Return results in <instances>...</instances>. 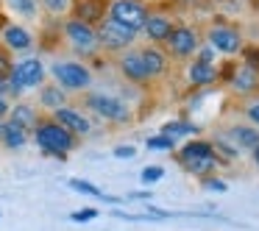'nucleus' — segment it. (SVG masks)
Masks as SVG:
<instances>
[{
  "label": "nucleus",
  "instance_id": "6",
  "mask_svg": "<svg viewBox=\"0 0 259 231\" xmlns=\"http://www.w3.org/2000/svg\"><path fill=\"white\" fill-rule=\"evenodd\" d=\"M59 31H62V39L67 45V51L73 53L75 59H95L101 53V45H98V34L92 25L81 23L75 17H67L59 23Z\"/></svg>",
  "mask_w": 259,
  "mask_h": 231
},
{
  "label": "nucleus",
  "instance_id": "26",
  "mask_svg": "<svg viewBox=\"0 0 259 231\" xmlns=\"http://www.w3.org/2000/svg\"><path fill=\"white\" fill-rule=\"evenodd\" d=\"M145 148L148 151H176V142L170 140V136L156 134V136H148L145 140Z\"/></svg>",
  "mask_w": 259,
  "mask_h": 231
},
{
  "label": "nucleus",
  "instance_id": "33",
  "mask_svg": "<svg viewBox=\"0 0 259 231\" xmlns=\"http://www.w3.org/2000/svg\"><path fill=\"white\" fill-rule=\"evenodd\" d=\"M203 187H206V190H212V192H226V190H229V184H226L223 178H218V175L203 178Z\"/></svg>",
  "mask_w": 259,
  "mask_h": 231
},
{
  "label": "nucleus",
  "instance_id": "39",
  "mask_svg": "<svg viewBox=\"0 0 259 231\" xmlns=\"http://www.w3.org/2000/svg\"><path fill=\"white\" fill-rule=\"evenodd\" d=\"M6 23V17H3V3H0V25Z\"/></svg>",
  "mask_w": 259,
  "mask_h": 231
},
{
  "label": "nucleus",
  "instance_id": "41",
  "mask_svg": "<svg viewBox=\"0 0 259 231\" xmlns=\"http://www.w3.org/2000/svg\"><path fill=\"white\" fill-rule=\"evenodd\" d=\"M0 128H3V123H0Z\"/></svg>",
  "mask_w": 259,
  "mask_h": 231
},
{
  "label": "nucleus",
  "instance_id": "35",
  "mask_svg": "<svg viewBox=\"0 0 259 231\" xmlns=\"http://www.w3.org/2000/svg\"><path fill=\"white\" fill-rule=\"evenodd\" d=\"M12 98H6V95H0V123L9 117V112H12Z\"/></svg>",
  "mask_w": 259,
  "mask_h": 231
},
{
  "label": "nucleus",
  "instance_id": "30",
  "mask_svg": "<svg viewBox=\"0 0 259 231\" xmlns=\"http://www.w3.org/2000/svg\"><path fill=\"white\" fill-rule=\"evenodd\" d=\"M242 64H248V67H253V70H259V48L256 45H248V48H242Z\"/></svg>",
  "mask_w": 259,
  "mask_h": 231
},
{
  "label": "nucleus",
  "instance_id": "14",
  "mask_svg": "<svg viewBox=\"0 0 259 231\" xmlns=\"http://www.w3.org/2000/svg\"><path fill=\"white\" fill-rule=\"evenodd\" d=\"M3 3V17L12 20V23L20 25H34L42 20V9H39V0H0Z\"/></svg>",
  "mask_w": 259,
  "mask_h": 231
},
{
  "label": "nucleus",
  "instance_id": "4",
  "mask_svg": "<svg viewBox=\"0 0 259 231\" xmlns=\"http://www.w3.org/2000/svg\"><path fill=\"white\" fill-rule=\"evenodd\" d=\"M176 162L181 164V167L187 170L190 175H198V178H209V175H214V170L220 167V159L214 156V148L209 140H190L184 142V145L179 148V151H173Z\"/></svg>",
  "mask_w": 259,
  "mask_h": 231
},
{
  "label": "nucleus",
  "instance_id": "29",
  "mask_svg": "<svg viewBox=\"0 0 259 231\" xmlns=\"http://www.w3.org/2000/svg\"><path fill=\"white\" fill-rule=\"evenodd\" d=\"M162 175H164V167H159V164H148V167L140 173V178H142V184H156V181H162Z\"/></svg>",
  "mask_w": 259,
  "mask_h": 231
},
{
  "label": "nucleus",
  "instance_id": "34",
  "mask_svg": "<svg viewBox=\"0 0 259 231\" xmlns=\"http://www.w3.org/2000/svg\"><path fill=\"white\" fill-rule=\"evenodd\" d=\"M114 156H117V159H134L137 156V148L134 145H117V148H114Z\"/></svg>",
  "mask_w": 259,
  "mask_h": 231
},
{
  "label": "nucleus",
  "instance_id": "12",
  "mask_svg": "<svg viewBox=\"0 0 259 231\" xmlns=\"http://www.w3.org/2000/svg\"><path fill=\"white\" fill-rule=\"evenodd\" d=\"M48 117H51L53 123H59L64 131H70L75 140H87V136H92V131H95V123H92V117L84 112V109L73 106V103H67V106L56 109V112L48 114Z\"/></svg>",
  "mask_w": 259,
  "mask_h": 231
},
{
  "label": "nucleus",
  "instance_id": "5",
  "mask_svg": "<svg viewBox=\"0 0 259 231\" xmlns=\"http://www.w3.org/2000/svg\"><path fill=\"white\" fill-rule=\"evenodd\" d=\"M81 106H84L87 114H95L106 123H114V125L134 123V109L123 98H114L109 92H87V95H81Z\"/></svg>",
  "mask_w": 259,
  "mask_h": 231
},
{
  "label": "nucleus",
  "instance_id": "22",
  "mask_svg": "<svg viewBox=\"0 0 259 231\" xmlns=\"http://www.w3.org/2000/svg\"><path fill=\"white\" fill-rule=\"evenodd\" d=\"M39 109L34 106V103H25V101H14L12 103V112H9L6 120H12V123H17L20 128H25L31 134V131L36 128V123H39Z\"/></svg>",
  "mask_w": 259,
  "mask_h": 231
},
{
  "label": "nucleus",
  "instance_id": "21",
  "mask_svg": "<svg viewBox=\"0 0 259 231\" xmlns=\"http://www.w3.org/2000/svg\"><path fill=\"white\" fill-rule=\"evenodd\" d=\"M106 3H109V0H75L73 17L95 28V25L106 17Z\"/></svg>",
  "mask_w": 259,
  "mask_h": 231
},
{
  "label": "nucleus",
  "instance_id": "38",
  "mask_svg": "<svg viewBox=\"0 0 259 231\" xmlns=\"http://www.w3.org/2000/svg\"><path fill=\"white\" fill-rule=\"evenodd\" d=\"M251 159H253V164H256V167H259V145H256V148H253V151H251Z\"/></svg>",
  "mask_w": 259,
  "mask_h": 231
},
{
  "label": "nucleus",
  "instance_id": "19",
  "mask_svg": "<svg viewBox=\"0 0 259 231\" xmlns=\"http://www.w3.org/2000/svg\"><path fill=\"white\" fill-rule=\"evenodd\" d=\"M218 78H220V73H218L214 64H203V62H198V59L187 62V84H190L192 89L209 86V84H214Z\"/></svg>",
  "mask_w": 259,
  "mask_h": 231
},
{
  "label": "nucleus",
  "instance_id": "11",
  "mask_svg": "<svg viewBox=\"0 0 259 231\" xmlns=\"http://www.w3.org/2000/svg\"><path fill=\"white\" fill-rule=\"evenodd\" d=\"M0 45L6 48L12 56H31L34 48H36V34L28 25L6 20V23L0 25Z\"/></svg>",
  "mask_w": 259,
  "mask_h": 231
},
{
  "label": "nucleus",
  "instance_id": "15",
  "mask_svg": "<svg viewBox=\"0 0 259 231\" xmlns=\"http://www.w3.org/2000/svg\"><path fill=\"white\" fill-rule=\"evenodd\" d=\"M117 70H120V75H123L125 81H131V84H148V81H151V75H148V70H145V62H142L140 48H131V51L120 53L117 56Z\"/></svg>",
  "mask_w": 259,
  "mask_h": 231
},
{
  "label": "nucleus",
  "instance_id": "3",
  "mask_svg": "<svg viewBox=\"0 0 259 231\" xmlns=\"http://www.w3.org/2000/svg\"><path fill=\"white\" fill-rule=\"evenodd\" d=\"M31 140L36 142V148H39L45 156H53V159H67L70 153L75 151V145H78V140H75L70 131H64L59 123H53L48 114L39 117L36 128L31 131Z\"/></svg>",
  "mask_w": 259,
  "mask_h": 231
},
{
  "label": "nucleus",
  "instance_id": "2",
  "mask_svg": "<svg viewBox=\"0 0 259 231\" xmlns=\"http://www.w3.org/2000/svg\"><path fill=\"white\" fill-rule=\"evenodd\" d=\"M6 81H9V98H12V101H20L25 92H36L45 84L48 67L39 56H34V53H31V56H20V59H14Z\"/></svg>",
  "mask_w": 259,
  "mask_h": 231
},
{
  "label": "nucleus",
  "instance_id": "23",
  "mask_svg": "<svg viewBox=\"0 0 259 231\" xmlns=\"http://www.w3.org/2000/svg\"><path fill=\"white\" fill-rule=\"evenodd\" d=\"M31 140V134L25 128H20L17 123H12V120H3V128H0V145L6 148V151H20V148H25Z\"/></svg>",
  "mask_w": 259,
  "mask_h": 231
},
{
  "label": "nucleus",
  "instance_id": "18",
  "mask_svg": "<svg viewBox=\"0 0 259 231\" xmlns=\"http://www.w3.org/2000/svg\"><path fill=\"white\" fill-rule=\"evenodd\" d=\"M226 136H229V142L237 148V151H248V153H251L253 148L259 145V128H253L251 123H234V125H229Z\"/></svg>",
  "mask_w": 259,
  "mask_h": 231
},
{
  "label": "nucleus",
  "instance_id": "28",
  "mask_svg": "<svg viewBox=\"0 0 259 231\" xmlns=\"http://www.w3.org/2000/svg\"><path fill=\"white\" fill-rule=\"evenodd\" d=\"M242 114L248 117V123L253 128H259V98H248V103L242 106Z\"/></svg>",
  "mask_w": 259,
  "mask_h": 231
},
{
  "label": "nucleus",
  "instance_id": "13",
  "mask_svg": "<svg viewBox=\"0 0 259 231\" xmlns=\"http://www.w3.org/2000/svg\"><path fill=\"white\" fill-rule=\"evenodd\" d=\"M229 86L237 98H256L259 95V70L248 67V64H234L229 75Z\"/></svg>",
  "mask_w": 259,
  "mask_h": 231
},
{
  "label": "nucleus",
  "instance_id": "36",
  "mask_svg": "<svg viewBox=\"0 0 259 231\" xmlns=\"http://www.w3.org/2000/svg\"><path fill=\"white\" fill-rule=\"evenodd\" d=\"M131 201H151V198H153V192L151 190H148V192H131Z\"/></svg>",
  "mask_w": 259,
  "mask_h": 231
},
{
  "label": "nucleus",
  "instance_id": "32",
  "mask_svg": "<svg viewBox=\"0 0 259 231\" xmlns=\"http://www.w3.org/2000/svg\"><path fill=\"white\" fill-rule=\"evenodd\" d=\"M12 64H14V56H12V53H9L3 45H0V75H9Z\"/></svg>",
  "mask_w": 259,
  "mask_h": 231
},
{
  "label": "nucleus",
  "instance_id": "37",
  "mask_svg": "<svg viewBox=\"0 0 259 231\" xmlns=\"http://www.w3.org/2000/svg\"><path fill=\"white\" fill-rule=\"evenodd\" d=\"M0 95L9 98V81H6V75H0Z\"/></svg>",
  "mask_w": 259,
  "mask_h": 231
},
{
  "label": "nucleus",
  "instance_id": "31",
  "mask_svg": "<svg viewBox=\"0 0 259 231\" xmlns=\"http://www.w3.org/2000/svg\"><path fill=\"white\" fill-rule=\"evenodd\" d=\"M95 217H98V209H92V206L75 209V212L70 214V220H73V223H90V220H95Z\"/></svg>",
  "mask_w": 259,
  "mask_h": 231
},
{
  "label": "nucleus",
  "instance_id": "9",
  "mask_svg": "<svg viewBox=\"0 0 259 231\" xmlns=\"http://www.w3.org/2000/svg\"><path fill=\"white\" fill-rule=\"evenodd\" d=\"M201 45H203V42H201V34H198L195 25L176 23L173 31H170V36L164 39L162 51L167 53V59H176V62H187V59L195 56Z\"/></svg>",
  "mask_w": 259,
  "mask_h": 231
},
{
  "label": "nucleus",
  "instance_id": "24",
  "mask_svg": "<svg viewBox=\"0 0 259 231\" xmlns=\"http://www.w3.org/2000/svg\"><path fill=\"white\" fill-rule=\"evenodd\" d=\"M73 6H75V0H39L42 14L59 20V23L67 20V17H73Z\"/></svg>",
  "mask_w": 259,
  "mask_h": 231
},
{
  "label": "nucleus",
  "instance_id": "1",
  "mask_svg": "<svg viewBox=\"0 0 259 231\" xmlns=\"http://www.w3.org/2000/svg\"><path fill=\"white\" fill-rule=\"evenodd\" d=\"M48 75L51 81L64 89L70 98L73 95H87L92 92V84H95V73L87 62H78V59H53L51 67H48Z\"/></svg>",
  "mask_w": 259,
  "mask_h": 231
},
{
  "label": "nucleus",
  "instance_id": "17",
  "mask_svg": "<svg viewBox=\"0 0 259 231\" xmlns=\"http://www.w3.org/2000/svg\"><path fill=\"white\" fill-rule=\"evenodd\" d=\"M70 103V95L64 89H59L56 84H42L39 89H36V109H42V112H48V114H53L56 109H62V106H67Z\"/></svg>",
  "mask_w": 259,
  "mask_h": 231
},
{
  "label": "nucleus",
  "instance_id": "10",
  "mask_svg": "<svg viewBox=\"0 0 259 231\" xmlns=\"http://www.w3.org/2000/svg\"><path fill=\"white\" fill-rule=\"evenodd\" d=\"M148 14H151V9H148L145 0H109L106 3V17L131 31H137V34L142 31Z\"/></svg>",
  "mask_w": 259,
  "mask_h": 231
},
{
  "label": "nucleus",
  "instance_id": "40",
  "mask_svg": "<svg viewBox=\"0 0 259 231\" xmlns=\"http://www.w3.org/2000/svg\"><path fill=\"white\" fill-rule=\"evenodd\" d=\"M251 3H259V0H251Z\"/></svg>",
  "mask_w": 259,
  "mask_h": 231
},
{
  "label": "nucleus",
  "instance_id": "20",
  "mask_svg": "<svg viewBox=\"0 0 259 231\" xmlns=\"http://www.w3.org/2000/svg\"><path fill=\"white\" fill-rule=\"evenodd\" d=\"M140 53H142V62H145V70H148V75H151V81L162 78V75L167 73L170 59H167V53H164L159 45H142Z\"/></svg>",
  "mask_w": 259,
  "mask_h": 231
},
{
  "label": "nucleus",
  "instance_id": "25",
  "mask_svg": "<svg viewBox=\"0 0 259 231\" xmlns=\"http://www.w3.org/2000/svg\"><path fill=\"white\" fill-rule=\"evenodd\" d=\"M162 136H170V140H179V136H192L198 134V125L190 123V120H170V123L162 125V131H159Z\"/></svg>",
  "mask_w": 259,
  "mask_h": 231
},
{
  "label": "nucleus",
  "instance_id": "16",
  "mask_svg": "<svg viewBox=\"0 0 259 231\" xmlns=\"http://www.w3.org/2000/svg\"><path fill=\"white\" fill-rule=\"evenodd\" d=\"M173 25H176V20L170 17V14H164V12H151L140 34H145L148 45H159V48H162L164 39L170 36V31H173Z\"/></svg>",
  "mask_w": 259,
  "mask_h": 231
},
{
  "label": "nucleus",
  "instance_id": "27",
  "mask_svg": "<svg viewBox=\"0 0 259 231\" xmlns=\"http://www.w3.org/2000/svg\"><path fill=\"white\" fill-rule=\"evenodd\" d=\"M70 190L81 192V195H92V198H98V201H101V195H103V192L98 190L95 184H90V181H81V178H70Z\"/></svg>",
  "mask_w": 259,
  "mask_h": 231
},
{
  "label": "nucleus",
  "instance_id": "7",
  "mask_svg": "<svg viewBox=\"0 0 259 231\" xmlns=\"http://www.w3.org/2000/svg\"><path fill=\"white\" fill-rule=\"evenodd\" d=\"M95 34H98V45H101V51L112 53V56H120V53L137 48V39H140L137 31L125 28V25L114 23V20H109V17H103L101 23L95 25Z\"/></svg>",
  "mask_w": 259,
  "mask_h": 231
},
{
  "label": "nucleus",
  "instance_id": "8",
  "mask_svg": "<svg viewBox=\"0 0 259 231\" xmlns=\"http://www.w3.org/2000/svg\"><path fill=\"white\" fill-rule=\"evenodd\" d=\"M203 39H206V45L212 48L214 53H223V56H237V53H242V48H245L240 25L229 23V20H214V23H209Z\"/></svg>",
  "mask_w": 259,
  "mask_h": 231
}]
</instances>
